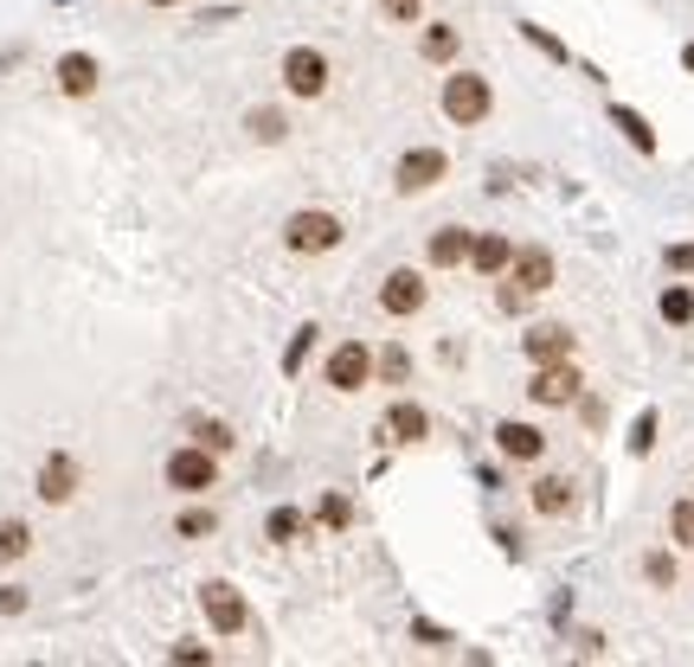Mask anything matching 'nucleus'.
Here are the masks:
<instances>
[{
	"label": "nucleus",
	"instance_id": "obj_1",
	"mask_svg": "<svg viewBox=\"0 0 694 667\" xmlns=\"http://www.w3.org/2000/svg\"><path fill=\"white\" fill-rule=\"evenodd\" d=\"M437 110H444L450 129H476V123H488V110H495V84H488L483 71H450L444 90H437Z\"/></svg>",
	"mask_w": 694,
	"mask_h": 667
},
{
	"label": "nucleus",
	"instance_id": "obj_2",
	"mask_svg": "<svg viewBox=\"0 0 694 667\" xmlns=\"http://www.w3.org/2000/svg\"><path fill=\"white\" fill-rule=\"evenodd\" d=\"M342 238H347V225L329 205H302V212L283 218V244H289L296 257H329V251H342Z\"/></svg>",
	"mask_w": 694,
	"mask_h": 667
},
{
	"label": "nucleus",
	"instance_id": "obj_3",
	"mask_svg": "<svg viewBox=\"0 0 694 667\" xmlns=\"http://www.w3.org/2000/svg\"><path fill=\"white\" fill-rule=\"evenodd\" d=\"M161 481L181 494V501H200L207 488H219V456H212L207 443H181V450H168V463H161Z\"/></svg>",
	"mask_w": 694,
	"mask_h": 667
},
{
	"label": "nucleus",
	"instance_id": "obj_4",
	"mask_svg": "<svg viewBox=\"0 0 694 667\" xmlns=\"http://www.w3.org/2000/svg\"><path fill=\"white\" fill-rule=\"evenodd\" d=\"M277 77H283V90H289L296 103H315V97L329 90L335 71H329V52H322V46H289L283 65H277Z\"/></svg>",
	"mask_w": 694,
	"mask_h": 667
},
{
	"label": "nucleus",
	"instance_id": "obj_5",
	"mask_svg": "<svg viewBox=\"0 0 694 667\" xmlns=\"http://www.w3.org/2000/svg\"><path fill=\"white\" fill-rule=\"evenodd\" d=\"M444 174H450V154H444V148H406V154L393 161V193H399V200H418V193H431Z\"/></svg>",
	"mask_w": 694,
	"mask_h": 667
},
{
	"label": "nucleus",
	"instance_id": "obj_6",
	"mask_svg": "<svg viewBox=\"0 0 694 667\" xmlns=\"http://www.w3.org/2000/svg\"><path fill=\"white\" fill-rule=\"evenodd\" d=\"M200 609H207L212 635H245V629H251V603H245V591H232L225 578H207V584H200Z\"/></svg>",
	"mask_w": 694,
	"mask_h": 667
},
{
	"label": "nucleus",
	"instance_id": "obj_7",
	"mask_svg": "<svg viewBox=\"0 0 694 667\" xmlns=\"http://www.w3.org/2000/svg\"><path fill=\"white\" fill-rule=\"evenodd\" d=\"M322 386L329 392H367L373 386V347L367 340H342L335 353H329V366H322Z\"/></svg>",
	"mask_w": 694,
	"mask_h": 667
},
{
	"label": "nucleus",
	"instance_id": "obj_8",
	"mask_svg": "<svg viewBox=\"0 0 694 667\" xmlns=\"http://www.w3.org/2000/svg\"><path fill=\"white\" fill-rule=\"evenodd\" d=\"M424 302H431L424 269H406V264H399V269H386V276H380V309H386L393 322H412Z\"/></svg>",
	"mask_w": 694,
	"mask_h": 667
},
{
	"label": "nucleus",
	"instance_id": "obj_9",
	"mask_svg": "<svg viewBox=\"0 0 694 667\" xmlns=\"http://www.w3.org/2000/svg\"><path fill=\"white\" fill-rule=\"evenodd\" d=\"M579 392H585V379H579V366H572V360L534 366V379H528V399L541 404V411H566V404H579Z\"/></svg>",
	"mask_w": 694,
	"mask_h": 667
},
{
	"label": "nucleus",
	"instance_id": "obj_10",
	"mask_svg": "<svg viewBox=\"0 0 694 667\" xmlns=\"http://www.w3.org/2000/svg\"><path fill=\"white\" fill-rule=\"evenodd\" d=\"M554 276H559V264H554V251H547V244H515V264H508V282H515V289L547 295V289H554Z\"/></svg>",
	"mask_w": 694,
	"mask_h": 667
},
{
	"label": "nucleus",
	"instance_id": "obj_11",
	"mask_svg": "<svg viewBox=\"0 0 694 667\" xmlns=\"http://www.w3.org/2000/svg\"><path fill=\"white\" fill-rule=\"evenodd\" d=\"M77 488H84V468H77V456H71V450H52V456L39 463V501H46V507H65Z\"/></svg>",
	"mask_w": 694,
	"mask_h": 667
},
{
	"label": "nucleus",
	"instance_id": "obj_12",
	"mask_svg": "<svg viewBox=\"0 0 694 667\" xmlns=\"http://www.w3.org/2000/svg\"><path fill=\"white\" fill-rule=\"evenodd\" d=\"M495 450H501L508 463H541V456H547V430H541V424H521V417H501V424H495Z\"/></svg>",
	"mask_w": 694,
	"mask_h": 667
},
{
	"label": "nucleus",
	"instance_id": "obj_13",
	"mask_svg": "<svg viewBox=\"0 0 694 667\" xmlns=\"http://www.w3.org/2000/svg\"><path fill=\"white\" fill-rule=\"evenodd\" d=\"M521 353H528L534 366H554V360H572V353H579V334L559 328V322H541V328L521 334Z\"/></svg>",
	"mask_w": 694,
	"mask_h": 667
},
{
	"label": "nucleus",
	"instance_id": "obj_14",
	"mask_svg": "<svg viewBox=\"0 0 694 667\" xmlns=\"http://www.w3.org/2000/svg\"><path fill=\"white\" fill-rule=\"evenodd\" d=\"M470 244H476V231H470V225H437V231H431V244H424V264H431V269H463V264H470Z\"/></svg>",
	"mask_w": 694,
	"mask_h": 667
},
{
	"label": "nucleus",
	"instance_id": "obj_15",
	"mask_svg": "<svg viewBox=\"0 0 694 667\" xmlns=\"http://www.w3.org/2000/svg\"><path fill=\"white\" fill-rule=\"evenodd\" d=\"M380 430H386V443H424V437H431V411L418 399H393Z\"/></svg>",
	"mask_w": 694,
	"mask_h": 667
},
{
	"label": "nucleus",
	"instance_id": "obj_16",
	"mask_svg": "<svg viewBox=\"0 0 694 667\" xmlns=\"http://www.w3.org/2000/svg\"><path fill=\"white\" fill-rule=\"evenodd\" d=\"M508 264H515V244H508L501 231H476V244H470V269H476V276H488V282H501V276H508Z\"/></svg>",
	"mask_w": 694,
	"mask_h": 667
},
{
	"label": "nucleus",
	"instance_id": "obj_17",
	"mask_svg": "<svg viewBox=\"0 0 694 667\" xmlns=\"http://www.w3.org/2000/svg\"><path fill=\"white\" fill-rule=\"evenodd\" d=\"M528 501H534V514H547V520H566V514L579 507V488H572L566 475H541V481L528 488Z\"/></svg>",
	"mask_w": 694,
	"mask_h": 667
},
{
	"label": "nucleus",
	"instance_id": "obj_18",
	"mask_svg": "<svg viewBox=\"0 0 694 667\" xmlns=\"http://www.w3.org/2000/svg\"><path fill=\"white\" fill-rule=\"evenodd\" d=\"M52 77H59V90H65L71 103H77V97H90V90H97V77H103V65H97L90 52H65Z\"/></svg>",
	"mask_w": 694,
	"mask_h": 667
},
{
	"label": "nucleus",
	"instance_id": "obj_19",
	"mask_svg": "<svg viewBox=\"0 0 694 667\" xmlns=\"http://www.w3.org/2000/svg\"><path fill=\"white\" fill-rule=\"evenodd\" d=\"M309 533H315V514H302V507H289V501L264 514V539H271V545H296V539H309Z\"/></svg>",
	"mask_w": 694,
	"mask_h": 667
},
{
	"label": "nucleus",
	"instance_id": "obj_20",
	"mask_svg": "<svg viewBox=\"0 0 694 667\" xmlns=\"http://www.w3.org/2000/svg\"><path fill=\"white\" fill-rule=\"evenodd\" d=\"M463 52V33L450 26V20H437V26H424L418 33V59H431V65H450Z\"/></svg>",
	"mask_w": 694,
	"mask_h": 667
},
{
	"label": "nucleus",
	"instance_id": "obj_21",
	"mask_svg": "<svg viewBox=\"0 0 694 667\" xmlns=\"http://www.w3.org/2000/svg\"><path fill=\"white\" fill-rule=\"evenodd\" d=\"M611 129H624V141L636 148V154H656V129H649V116H643V110L611 103Z\"/></svg>",
	"mask_w": 694,
	"mask_h": 667
},
{
	"label": "nucleus",
	"instance_id": "obj_22",
	"mask_svg": "<svg viewBox=\"0 0 694 667\" xmlns=\"http://www.w3.org/2000/svg\"><path fill=\"white\" fill-rule=\"evenodd\" d=\"M187 437H194V443H207L212 456H232V450H238L232 424H219V417H187Z\"/></svg>",
	"mask_w": 694,
	"mask_h": 667
},
{
	"label": "nucleus",
	"instance_id": "obj_23",
	"mask_svg": "<svg viewBox=\"0 0 694 667\" xmlns=\"http://www.w3.org/2000/svg\"><path fill=\"white\" fill-rule=\"evenodd\" d=\"M656 315H662L669 328H689V322H694V289H689V282H669V289L656 295Z\"/></svg>",
	"mask_w": 694,
	"mask_h": 667
},
{
	"label": "nucleus",
	"instance_id": "obj_24",
	"mask_svg": "<svg viewBox=\"0 0 694 667\" xmlns=\"http://www.w3.org/2000/svg\"><path fill=\"white\" fill-rule=\"evenodd\" d=\"M373 379H380V386H406V379H412V353H406L399 340L380 347V353H373Z\"/></svg>",
	"mask_w": 694,
	"mask_h": 667
},
{
	"label": "nucleus",
	"instance_id": "obj_25",
	"mask_svg": "<svg viewBox=\"0 0 694 667\" xmlns=\"http://www.w3.org/2000/svg\"><path fill=\"white\" fill-rule=\"evenodd\" d=\"M315 334H322L315 322H302V328L289 334V347H283V360H277V366H283V379H296V373L309 366V353H315Z\"/></svg>",
	"mask_w": 694,
	"mask_h": 667
},
{
	"label": "nucleus",
	"instance_id": "obj_26",
	"mask_svg": "<svg viewBox=\"0 0 694 667\" xmlns=\"http://www.w3.org/2000/svg\"><path fill=\"white\" fill-rule=\"evenodd\" d=\"M315 527H322V533H347V527H354V501L329 488V494L315 501Z\"/></svg>",
	"mask_w": 694,
	"mask_h": 667
},
{
	"label": "nucleus",
	"instance_id": "obj_27",
	"mask_svg": "<svg viewBox=\"0 0 694 667\" xmlns=\"http://www.w3.org/2000/svg\"><path fill=\"white\" fill-rule=\"evenodd\" d=\"M33 552V527L26 520H0V565H20Z\"/></svg>",
	"mask_w": 694,
	"mask_h": 667
},
{
	"label": "nucleus",
	"instance_id": "obj_28",
	"mask_svg": "<svg viewBox=\"0 0 694 667\" xmlns=\"http://www.w3.org/2000/svg\"><path fill=\"white\" fill-rule=\"evenodd\" d=\"M669 545H676V552H694V494H682V501L669 507Z\"/></svg>",
	"mask_w": 694,
	"mask_h": 667
},
{
	"label": "nucleus",
	"instance_id": "obj_29",
	"mask_svg": "<svg viewBox=\"0 0 694 667\" xmlns=\"http://www.w3.org/2000/svg\"><path fill=\"white\" fill-rule=\"evenodd\" d=\"M245 129L258 135V141H283V135H289V123H283V110L258 103V110H245Z\"/></svg>",
	"mask_w": 694,
	"mask_h": 667
},
{
	"label": "nucleus",
	"instance_id": "obj_30",
	"mask_svg": "<svg viewBox=\"0 0 694 667\" xmlns=\"http://www.w3.org/2000/svg\"><path fill=\"white\" fill-rule=\"evenodd\" d=\"M521 39H528V46H534L541 59H554V65H572V52L559 46V39H554V33H547V26H534V20H521Z\"/></svg>",
	"mask_w": 694,
	"mask_h": 667
},
{
	"label": "nucleus",
	"instance_id": "obj_31",
	"mask_svg": "<svg viewBox=\"0 0 694 667\" xmlns=\"http://www.w3.org/2000/svg\"><path fill=\"white\" fill-rule=\"evenodd\" d=\"M656 430H662L656 404H649V411H636V424H630V456H649V450H656Z\"/></svg>",
	"mask_w": 694,
	"mask_h": 667
},
{
	"label": "nucleus",
	"instance_id": "obj_32",
	"mask_svg": "<svg viewBox=\"0 0 694 667\" xmlns=\"http://www.w3.org/2000/svg\"><path fill=\"white\" fill-rule=\"evenodd\" d=\"M212 527H219V514H212V507H181V520H174V533H181V539H207Z\"/></svg>",
	"mask_w": 694,
	"mask_h": 667
},
{
	"label": "nucleus",
	"instance_id": "obj_33",
	"mask_svg": "<svg viewBox=\"0 0 694 667\" xmlns=\"http://www.w3.org/2000/svg\"><path fill=\"white\" fill-rule=\"evenodd\" d=\"M643 578H649L656 591H669V584H676V552H649V558H643Z\"/></svg>",
	"mask_w": 694,
	"mask_h": 667
},
{
	"label": "nucleus",
	"instance_id": "obj_34",
	"mask_svg": "<svg viewBox=\"0 0 694 667\" xmlns=\"http://www.w3.org/2000/svg\"><path fill=\"white\" fill-rule=\"evenodd\" d=\"M412 642H418V649H450L457 635H450V629H437V622H424V616H412Z\"/></svg>",
	"mask_w": 694,
	"mask_h": 667
},
{
	"label": "nucleus",
	"instance_id": "obj_35",
	"mask_svg": "<svg viewBox=\"0 0 694 667\" xmlns=\"http://www.w3.org/2000/svg\"><path fill=\"white\" fill-rule=\"evenodd\" d=\"M380 13H386L393 26H418V13H424V0H380Z\"/></svg>",
	"mask_w": 694,
	"mask_h": 667
},
{
	"label": "nucleus",
	"instance_id": "obj_36",
	"mask_svg": "<svg viewBox=\"0 0 694 667\" xmlns=\"http://www.w3.org/2000/svg\"><path fill=\"white\" fill-rule=\"evenodd\" d=\"M662 264L669 276H694V244H662Z\"/></svg>",
	"mask_w": 694,
	"mask_h": 667
},
{
	"label": "nucleus",
	"instance_id": "obj_37",
	"mask_svg": "<svg viewBox=\"0 0 694 667\" xmlns=\"http://www.w3.org/2000/svg\"><path fill=\"white\" fill-rule=\"evenodd\" d=\"M26 584H0V616H26Z\"/></svg>",
	"mask_w": 694,
	"mask_h": 667
},
{
	"label": "nucleus",
	"instance_id": "obj_38",
	"mask_svg": "<svg viewBox=\"0 0 694 667\" xmlns=\"http://www.w3.org/2000/svg\"><path fill=\"white\" fill-rule=\"evenodd\" d=\"M168 662H212V649H207V642H174V649H168Z\"/></svg>",
	"mask_w": 694,
	"mask_h": 667
},
{
	"label": "nucleus",
	"instance_id": "obj_39",
	"mask_svg": "<svg viewBox=\"0 0 694 667\" xmlns=\"http://www.w3.org/2000/svg\"><path fill=\"white\" fill-rule=\"evenodd\" d=\"M682 71H689V77H694V39H689V46H682Z\"/></svg>",
	"mask_w": 694,
	"mask_h": 667
},
{
	"label": "nucleus",
	"instance_id": "obj_40",
	"mask_svg": "<svg viewBox=\"0 0 694 667\" xmlns=\"http://www.w3.org/2000/svg\"><path fill=\"white\" fill-rule=\"evenodd\" d=\"M148 7H161V13H168V7H187V0H148Z\"/></svg>",
	"mask_w": 694,
	"mask_h": 667
}]
</instances>
